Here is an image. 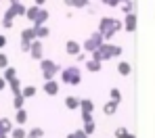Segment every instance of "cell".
<instances>
[{"mask_svg": "<svg viewBox=\"0 0 155 138\" xmlns=\"http://www.w3.org/2000/svg\"><path fill=\"white\" fill-rule=\"evenodd\" d=\"M101 29H103V36H113L115 34V29H120V23H115V21H111V19H105L103 23H101Z\"/></svg>", "mask_w": 155, "mask_h": 138, "instance_id": "cell-2", "label": "cell"}, {"mask_svg": "<svg viewBox=\"0 0 155 138\" xmlns=\"http://www.w3.org/2000/svg\"><path fill=\"white\" fill-rule=\"evenodd\" d=\"M101 40H103V36H101V34H97V36H92L90 40H86V44H84V46H86L88 50H94V46H99V44H101Z\"/></svg>", "mask_w": 155, "mask_h": 138, "instance_id": "cell-4", "label": "cell"}, {"mask_svg": "<svg viewBox=\"0 0 155 138\" xmlns=\"http://www.w3.org/2000/svg\"><path fill=\"white\" fill-rule=\"evenodd\" d=\"M6 65H8V59L4 55H0V67H6Z\"/></svg>", "mask_w": 155, "mask_h": 138, "instance_id": "cell-17", "label": "cell"}, {"mask_svg": "<svg viewBox=\"0 0 155 138\" xmlns=\"http://www.w3.org/2000/svg\"><path fill=\"white\" fill-rule=\"evenodd\" d=\"M67 4H78V6H82V4H86V0H65Z\"/></svg>", "mask_w": 155, "mask_h": 138, "instance_id": "cell-14", "label": "cell"}, {"mask_svg": "<svg viewBox=\"0 0 155 138\" xmlns=\"http://www.w3.org/2000/svg\"><path fill=\"white\" fill-rule=\"evenodd\" d=\"M65 105H67L69 109H74V107H78V105H80V103H78V101H76V98H74V96H69V98L65 101Z\"/></svg>", "mask_w": 155, "mask_h": 138, "instance_id": "cell-9", "label": "cell"}, {"mask_svg": "<svg viewBox=\"0 0 155 138\" xmlns=\"http://www.w3.org/2000/svg\"><path fill=\"white\" fill-rule=\"evenodd\" d=\"M31 48H34V50H31V55L36 56V59H38V56H40V55H42V46H40V44H34Z\"/></svg>", "mask_w": 155, "mask_h": 138, "instance_id": "cell-8", "label": "cell"}, {"mask_svg": "<svg viewBox=\"0 0 155 138\" xmlns=\"http://www.w3.org/2000/svg\"><path fill=\"white\" fill-rule=\"evenodd\" d=\"M38 15H40V11H38V8H31V11L27 13V17H29V19H34V21L38 19Z\"/></svg>", "mask_w": 155, "mask_h": 138, "instance_id": "cell-10", "label": "cell"}, {"mask_svg": "<svg viewBox=\"0 0 155 138\" xmlns=\"http://www.w3.org/2000/svg\"><path fill=\"white\" fill-rule=\"evenodd\" d=\"M63 80L67 84H78L80 82V73H78V69H67L65 73H63Z\"/></svg>", "mask_w": 155, "mask_h": 138, "instance_id": "cell-3", "label": "cell"}, {"mask_svg": "<svg viewBox=\"0 0 155 138\" xmlns=\"http://www.w3.org/2000/svg\"><path fill=\"white\" fill-rule=\"evenodd\" d=\"M78 50H80V46H78L76 42H69V44H67V53H69V55H78Z\"/></svg>", "mask_w": 155, "mask_h": 138, "instance_id": "cell-6", "label": "cell"}, {"mask_svg": "<svg viewBox=\"0 0 155 138\" xmlns=\"http://www.w3.org/2000/svg\"><path fill=\"white\" fill-rule=\"evenodd\" d=\"M46 92H48V94H57V84L48 82V84H46Z\"/></svg>", "mask_w": 155, "mask_h": 138, "instance_id": "cell-7", "label": "cell"}, {"mask_svg": "<svg viewBox=\"0 0 155 138\" xmlns=\"http://www.w3.org/2000/svg\"><path fill=\"white\" fill-rule=\"evenodd\" d=\"M42 136V130H31V134H29V138H40Z\"/></svg>", "mask_w": 155, "mask_h": 138, "instance_id": "cell-15", "label": "cell"}, {"mask_svg": "<svg viewBox=\"0 0 155 138\" xmlns=\"http://www.w3.org/2000/svg\"><path fill=\"white\" fill-rule=\"evenodd\" d=\"M34 31H36L38 36H46V34H48V29H46V27H36Z\"/></svg>", "mask_w": 155, "mask_h": 138, "instance_id": "cell-13", "label": "cell"}, {"mask_svg": "<svg viewBox=\"0 0 155 138\" xmlns=\"http://www.w3.org/2000/svg\"><path fill=\"white\" fill-rule=\"evenodd\" d=\"M15 138H23L25 134H23V130H15V134H13Z\"/></svg>", "mask_w": 155, "mask_h": 138, "instance_id": "cell-20", "label": "cell"}, {"mask_svg": "<svg viewBox=\"0 0 155 138\" xmlns=\"http://www.w3.org/2000/svg\"><path fill=\"white\" fill-rule=\"evenodd\" d=\"M113 55H120V48L117 46H99L94 48V59L97 61H103V59H109Z\"/></svg>", "mask_w": 155, "mask_h": 138, "instance_id": "cell-1", "label": "cell"}, {"mask_svg": "<svg viewBox=\"0 0 155 138\" xmlns=\"http://www.w3.org/2000/svg\"><path fill=\"white\" fill-rule=\"evenodd\" d=\"M92 130H94V124H92V121H86V132H88V134H90V132H92Z\"/></svg>", "mask_w": 155, "mask_h": 138, "instance_id": "cell-18", "label": "cell"}, {"mask_svg": "<svg viewBox=\"0 0 155 138\" xmlns=\"http://www.w3.org/2000/svg\"><path fill=\"white\" fill-rule=\"evenodd\" d=\"M25 117H27V115H25V111H23V109L17 113V121H19V124H23V121H25Z\"/></svg>", "mask_w": 155, "mask_h": 138, "instance_id": "cell-12", "label": "cell"}, {"mask_svg": "<svg viewBox=\"0 0 155 138\" xmlns=\"http://www.w3.org/2000/svg\"><path fill=\"white\" fill-rule=\"evenodd\" d=\"M42 69H44V75H46V80H51L52 75H54V71H57V67H54L52 63H48V61H44V63H42Z\"/></svg>", "mask_w": 155, "mask_h": 138, "instance_id": "cell-5", "label": "cell"}, {"mask_svg": "<svg viewBox=\"0 0 155 138\" xmlns=\"http://www.w3.org/2000/svg\"><path fill=\"white\" fill-rule=\"evenodd\" d=\"M6 44V40H4V36H0V46H4Z\"/></svg>", "mask_w": 155, "mask_h": 138, "instance_id": "cell-22", "label": "cell"}, {"mask_svg": "<svg viewBox=\"0 0 155 138\" xmlns=\"http://www.w3.org/2000/svg\"><path fill=\"white\" fill-rule=\"evenodd\" d=\"M117 69H120V73H124V75H126V73H128V71H130L128 63H122V65H120V67H117Z\"/></svg>", "mask_w": 155, "mask_h": 138, "instance_id": "cell-11", "label": "cell"}, {"mask_svg": "<svg viewBox=\"0 0 155 138\" xmlns=\"http://www.w3.org/2000/svg\"><path fill=\"white\" fill-rule=\"evenodd\" d=\"M2 88H4V80H0V90H2Z\"/></svg>", "mask_w": 155, "mask_h": 138, "instance_id": "cell-23", "label": "cell"}, {"mask_svg": "<svg viewBox=\"0 0 155 138\" xmlns=\"http://www.w3.org/2000/svg\"><path fill=\"white\" fill-rule=\"evenodd\" d=\"M128 29H134V15L128 17Z\"/></svg>", "mask_w": 155, "mask_h": 138, "instance_id": "cell-19", "label": "cell"}, {"mask_svg": "<svg viewBox=\"0 0 155 138\" xmlns=\"http://www.w3.org/2000/svg\"><path fill=\"white\" fill-rule=\"evenodd\" d=\"M36 2H40V4H42V2H44V0H36Z\"/></svg>", "mask_w": 155, "mask_h": 138, "instance_id": "cell-24", "label": "cell"}, {"mask_svg": "<svg viewBox=\"0 0 155 138\" xmlns=\"http://www.w3.org/2000/svg\"><path fill=\"white\" fill-rule=\"evenodd\" d=\"M34 92H36V90H34V88H25V92H23V94H25V96H31V94H34Z\"/></svg>", "mask_w": 155, "mask_h": 138, "instance_id": "cell-21", "label": "cell"}, {"mask_svg": "<svg viewBox=\"0 0 155 138\" xmlns=\"http://www.w3.org/2000/svg\"><path fill=\"white\" fill-rule=\"evenodd\" d=\"M88 67H90L92 71H99V61H92V63H88Z\"/></svg>", "mask_w": 155, "mask_h": 138, "instance_id": "cell-16", "label": "cell"}]
</instances>
